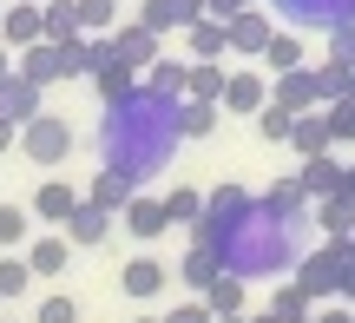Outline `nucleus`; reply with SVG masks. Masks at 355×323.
<instances>
[{"label": "nucleus", "mask_w": 355, "mask_h": 323, "mask_svg": "<svg viewBox=\"0 0 355 323\" xmlns=\"http://www.w3.org/2000/svg\"><path fill=\"white\" fill-rule=\"evenodd\" d=\"M184 145V132H178V99L152 86H132L125 99L105 106L99 119V172H112V179L125 185H145L152 172L171 165V152Z\"/></svg>", "instance_id": "nucleus-1"}, {"label": "nucleus", "mask_w": 355, "mask_h": 323, "mask_svg": "<svg viewBox=\"0 0 355 323\" xmlns=\"http://www.w3.org/2000/svg\"><path fill=\"white\" fill-rule=\"evenodd\" d=\"M316 245V224H309V205L303 211H283L270 205L263 192H250V205L237 211V218L224 224V238L204 251H217V264H224L230 277H277V271H296V258Z\"/></svg>", "instance_id": "nucleus-2"}, {"label": "nucleus", "mask_w": 355, "mask_h": 323, "mask_svg": "<svg viewBox=\"0 0 355 323\" xmlns=\"http://www.w3.org/2000/svg\"><path fill=\"white\" fill-rule=\"evenodd\" d=\"M349 264H355V238H343V245H322V238H316V245L296 258V277H290V284L303 290V304H322V297L343 290Z\"/></svg>", "instance_id": "nucleus-3"}, {"label": "nucleus", "mask_w": 355, "mask_h": 323, "mask_svg": "<svg viewBox=\"0 0 355 323\" xmlns=\"http://www.w3.org/2000/svg\"><path fill=\"white\" fill-rule=\"evenodd\" d=\"M13 73H20L26 86H40V92L60 86V79H79V73H86V40H73V47H46V40H40V47L20 53Z\"/></svg>", "instance_id": "nucleus-4"}, {"label": "nucleus", "mask_w": 355, "mask_h": 323, "mask_svg": "<svg viewBox=\"0 0 355 323\" xmlns=\"http://www.w3.org/2000/svg\"><path fill=\"white\" fill-rule=\"evenodd\" d=\"M13 145H20L33 165H66V152H73V126H66L60 113H40V119H26L20 132H13Z\"/></svg>", "instance_id": "nucleus-5"}, {"label": "nucleus", "mask_w": 355, "mask_h": 323, "mask_svg": "<svg viewBox=\"0 0 355 323\" xmlns=\"http://www.w3.org/2000/svg\"><path fill=\"white\" fill-rule=\"evenodd\" d=\"M283 33H329V26L355 20V0H270Z\"/></svg>", "instance_id": "nucleus-6"}, {"label": "nucleus", "mask_w": 355, "mask_h": 323, "mask_svg": "<svg viewBox=\"0 0 355 323\" xmlns=\"http://www.w3.org/2000/svg\"><path fill=\"white\" fill-rule=\"evenodd\" d=\"M270 106V79L257 73V66H230L224 73V92H217V113H263Z\"/></svg>", "instance_id": "nucleus-7"}, {"label": "nucleus", "mask_w": 355, "mask_h": 323, "mask_svg": "<svg viewBox=\"0 0 355 323\" xmlns=\"http://www.w3.org/2000/svg\"><path fill=\"white\" fill-rule=\"evenodd\" d=\"M270 106H283L290 119L322 113V79H316V66H296V73H283L277 86H270Z\"/></svg>", "instance_id": "nucleus-8"}, {"label": "nucleus", "mask_w": 355, "mask_h": 323, "mask_svg": "<svg viewBox=\"0 0 355 323\" xmlns=\"http://www.w3.org/2000/svg\"><path fill=\"white\" fill-rule=\"evenodd\" d=\"M105 40H112V60H119V66H132V73H145L152 60H165V40H158V33H145L139 20H119Z\"/></svg>", "instance_id": "nucleus-9"}, {"label": "nucleus", "mask_w": 355, "mask_h": 323, "mask_svg": "<svg viewBox=\"0 0 355 323\" xmlns=\"http://www.w3.org/2000/svg\"><path fill=\"white\" fill-rule=\"evenodd\" d=\"M243 205H250V192H243V185H217V192H204V218L191 224V231H198V245H217V238H224V224L237 218Z\"/></svg>", "instance_id": "nucleus-10"}, {"label": "nucleus", "mask_w": 355, "mask_h": 323, "mask_svg": "<svg viewBox=\"0 0 355 323\" xmlns=\"http://www.w3.org/2000/svg\"><path fill=\"white\" fill-rule=\"evenodd\" d=\"M270 33H277V20H270V13H237V20H224V53H243V60H263Z\"/></svg>", "instance_id": "nucleus-11"}, {"label": "nucleus", "mask_w": 355, "mask_h": 323, "mask_svg": "<svg viewBox=\"0 0 355 323\" xmlns=\"http://www.w3.org/2000/svg\"><path fill=\"white\" fill-rule=\"evenodd\" d=\"M40 113H46L40 86H26L20 73H7V79H0V126H13V132H20L26 119H40Z\"/></svg>", "instance_id": "nucleus-12"}, {"label": "nucleus", "mask_w": 355, "mask_h": 323, "mask_svg": "<svg viewBox=\"0 0 355 323\" xmlns=\"http://www.w3.org/2000/svg\"><path fill=\"white\" fill-rule=\"evenodd\" d=\"M191 20H204V0H145L139 7V26L145 33H178V26H191Z\"/></svg>", "instance_id": "nucleus-13"}, {"label": "nucleus", "mask_w": 355, "mask_h": 323, "mask_svg": "<svg viewBox=\"0 0 355 323\" xmlns=\"http://www.w3.org/2000/svg\"><path fill=\"white\" fill-rule=\"evenodd\" d=\"M309 224H316L322 245H343V238H355V205L349 198H316L309 205Z\"/></svg>", "instance_id": "nucleus-14"}, {"label": "nucleus", "mask_w": 355, "mask_h": 323, "mask_svg": "<svg viewBox=\"0 0 355 323\" xmlns=\"http://www.w3.org/2000/svg\"><path fill=\"white\" fill-rule=\"evenodd\" d=\"M296 185H303V198L316 205V198H336V185H343V158L322 152V158H303V172H290Z\"/></svg>", "instance_id": "nucleus-15"}, {"label": "nucleus", "mask_w": 355, "mask_h": 323, "mask_svg": "<svg viewBox=\"0 0 355 323\" xmlns=\"http://www.w3.org/2000/svg\"><path fill=\"white\" fill-rule=\"evenodd\" d=\"M0 47H40V7H20V0H7V7H0Z\"/></svg>", "instance_id": "nucleus-16"}, {"label": "nucleus", "mask_w": 355, "mask_h": 323, "mask_svg": "<svg viewBox=\"0 0 355 323\" xmlns=\"http://www.w3.org/2000/svg\"><path fill=\"white\" fill-rule=\"evenodd\" d=\"M119 224H125L139 245H152V238H165V231H171V224H165V205H158V198H145V192L132 198L125 211H119Z\"/></svg>", "instance_id": "nucleus-17"}, {"label": "nucleus", "mask_w": 355, "mask_h": 323, "mask_svg": "<svg viewBox=\"0 0 355 323\" xmlns=\"http://www.w3.org/2000/svg\"><path fill=\"white\" fill-rule=\"evenodd\" d=\"M171 284V271H165V264H158V258H132L125 264V271H119V290H125V297H158V290H165Z\"/></svg>", "instance_id": "nucleus-18"}, {"label": "nucleus", "mask_w": 355, "mask_h": 323, "mask_svg": "<svg viewBox=\"0 0 355 323\" xmlns=\"http://www.w3.org/2000/svg\"><path fill=\"white\" fill-rule=\"evenodd\" d=\"M112 211H99V205H86V198H79V211L73 218H66V245H105V238H112Z\"/></svg>", "instance_id": "nucleus-19"}, {"label": "nucleus", "mask_w": 355, "mask_h": 323, "mask_svg": "<svg viewBox=\"0 0 355 323\" xmlns=\"http://www.w3.org/2000/svg\"><path fill=\"white\" fill-rule=\"evenodd\" d=\"M73 211H79V192H73L66 179H46V185L33 192V218H46V224H66Z\"/></svg>", "instance_id": "nucleus-20"}, {"label": "nucleus", "mask_w": 355, "mask_h": 323, "mask_svg": "<svg viewBox=\"0 0 355 323\" xmlns=\"http://www.w3.org/2000/svg\"><path fill=\"white\" fill-rule=\"evenodd\" d=\"M40 40H46V47H73L79 40L73 0H40Z\"/></svg>", "instance_id": "nucleus-21"}, {"label": "nucleus", "mask_w": 355, "mask_h": 323, "mask_svg": "<svg viewBox=\"0 0 355 323\" xmlns=\"http://www.w3.org/2000/svg\"><path fill=\"white\" fill-rule=\"evenodd\" d=\"M184 47H191V66H217L224 60V20H191Z\"/></svg>", "instance_id": "nucleus-22"}, {"label": "nucleus", "mask_w": 355, "mask_h": 323, "mask_svg": "<svg viewBox=\"0 0 355 323\" xmlns=\"http://www.w3.org/2000/svg\"><path fill=\"white\" fill-rule=\"evenodd\" d=\"M198 297H204V310H211V317H243V284H237L230 271H217Z\"/></svg>", "instance_id": "nucleus-23"}, {"label": "nucleus", "mask_w": 355, "mask_h": 323, "mask_svg": "<svg viewBox=\"0 0 355 323\" xmlns=\"http://www.w3.org/2000/svg\"><path fill=\"white\" fill-rule=\"evenodd\" d=\"M184 79H191V60H152V66L139 73V86L165 92V99H184Z\"/></svg>", "instance_id": "nucleus-24"}, {"label": "nucleus", "mask_w": 355, "mask_h": 323, "mask_svg": "<svg viewBox=\"0 0 355 323\" xmlns=\"http://www.w3.org/2000/svg\"><path fill=\"white\" fill-rule=\"evenodd\" d=\"M73 20H79V40H99L119 26V0H73Z\"/></svg>", "instance_id": "nucleus-25"}, {"label": "nucleus", "mask_w": 355, "mask_h": 323, "mask_svg": "<svg viewBox=\"0 0 355 323\" xmlns=\"http://www.w3.org/2000/svg\"><path fill=\"white\" fill-rule=\"evenodd\" d=\"M290 145H296V158H322V152H336L329 145V126H322V113H303L290 126Z\"/></svg>", "instance_id": "nucleus-26"}, {"label": "nucleus", "mask_w": 355, "mask_h": 323, "mask_svg": "<svg viewBox=\"0 0 355 323\" xmlns=\"http://www.w3.org/2000/svg\"><path fill=\"white\" fill-rule=\"evenodd\" d=\"M132 198H139V185H125V179H112V172H99V179H92V192H86V205H99V211H125Z\"/></svg>", "instance_id": "nucleus-27"}, {"label": "nucleus", "mask_w": 355, "mask_h": 323, "mask_svg": "<svg viewBox=\"0 0 355 323\" xmlns=\"http://www.w3.org/2000/svg\"><path fill=\"white\" fill-rule=\"evenodd\" d=\"M263 66H270V73H296V66H303V33H283V26H277V33H270V47H263Z\"/></svg>", "instance_id": "nucleus-28"}, {"label": "nucleus", "mask_w": 355, "mask_h": 323, "mask_svg": "<svg viewBox=\"0 0 355 323\" xmlns=\"http://www.w3.org/2000/svg\"><path fill=\"white\" fill-rule=\"evenodd\" d=\"M217 106H204V99H178V132H184V139H211L217 132Z\"/></svg>", "instance_id": "nucleus-29"}, {"label": "nucleus", "mask_w": 355, "mask_h": 323, "mask_svg": "<svg viewBox=\"0 0 355 323\" xmlns=\"http://www.w3.org/2000/svg\"><path fill=\"white\" fill-rule=\"evenodd\" d=\"M165 205V224H198L204 218V192H191V185H171V198H158Z\"/></svg>", "instance_id": "nucleus-30"}, {"label": "nucleus", "mask_w": 355, "mask_h": 323, "mask_svg": "<svg viewBox=\"0 0 355 323\" xmlns=\"http://www.w3.org/2000/svg\"><path fill=\"white\" fill-rule=\"evenodd\" d=\"M26 271L33 277H60L66 271V238H40V245L26 251Z\"/></svg>", "instance_id": "nucleus-31"}, {"label": "nucleus", "mask_w": 355, "mask_h": 323, "mask_svg": "<svg viewBox=\"0 0 355 323\" xmlns=\"http://www.w3.org/2000/svg\"><path fill=\"white\" fill-rule=\"evenodd\" d=\"M224 73H230V66H191V79H184V99H204V106H217V92H224Z\"/></svg>", "instance_id": "nucleus-32"}, {"label": "nucleus", "mask_w": 355, "mask_h": 323, "mask_svg": "<svg viewBox=\"0 0 355 323\" xmlns=\"http://www.w3.org/2000/svg\"><path fill=\"white\" fill-rule=\"evenodd\" d=\"M92 86H99V99L112 106V99H125V92L139 86V73H132V66H119V60H112V66H99V73H92Z\"/></svg>", "instance_id": "nucleus-33"}, {"label": "nucleus", "mask_w": 355, "mask_h": 323, "mask_svg": "<svg viewBox=\"0 0 355 323\" xmlns=\"http://www.w3.org/2000/svg\"><path fill=\"white\" fill-rule=\"evenodd\" d=\"M26 284H33V271H26V258H0V304H20L26 297Z\"/></svg>", "instance_id": "nucleus-34"}, {"label": "nucleus", "mask_w": 355, "mask_h": 323, "mask_svg": "<svg viewBox=\"0 0 355 323\" xmlns=\"http://www.w3.org/2000/svg\"><path fill=\"white\" fill-rule=\"evenodd\" d=\"M217 271H224V264H217V251H204V245H191V258H184V271H178V277H184L191 290H204V284H211Z\"/></svg>", "instance_id": "nucleus-35"}, {"label": "nucleus", "mask_w": 355, "mask_h": 323, "mask_svg": "<svg viewBox=\"0 0 355 323\" xmlns=\"http://www.w3.org/2000/svg\"><path fill=\"white\" fill-rule=\"evenodd\" d=\"M263 317H277V323H290V317H309V304H303V290L290 284V277H283L277 290H270V310Z\"/></svg>", "instance_id": "nucleus-36"}, {"label": "nucleus", "mask_w": 355, "mask_h": 323, "mask_svg": "<svg viewBox=\"0 0 355 323\" xmlns=\"http://www.w3.org/2000/svg\"><path fill=\"white\" fill-rule=\"evenodd\" d=\"M290 126H296V119L283 113V106H263V113H257V139H263V145H290Z\"/></svg>", "instance_id": "nucleus-37"}, {"label": "nucleus", "mask_w": 355, "mask_h": 323, "mask_svg": "<svg viewBox=\"0 0 355 323\" xmlns=\"http://www.w3.org/2000/svg\"><path fill=\"white\" fill-rule=\"evenodd\" d=\"M26 231H33V224H26V211H20V205H0V251L26 245Z\"/></svg>", "instance_id": "nucleus-38"}, {"label": "nucleus", "mask_w": 355, "mask_h": 323, "mask_svg": "<svg viewBox=\"0 0 355 323\" xmlns=\"http://www.w3.org/2000/svg\"><path fill=\"white\" fill-rule=\"evenodd\" d=\"M33 323H79V304H73V297L60 290V297H46V304L33 310Z\"/></svg>", "instance_id": "nucleus-39"}, {"label": "nucleus", "mask_w": 355, "mask_h": 323, "mask_svg": "<svg viewBox=\"0 0 355 323\" xmlns=\"http://www.w3.org/2000/svg\"><path fill=\"white\" fill-rule=\"evenodd\" d=\"M329 53H336V66H355V20L329 26Z\"/></svg>", "instance_id": "nucleus-40"}, {"label": "nucleus", "mask_w": 355, "mask_h": 323, "mask_svg": "<svg viewBox=\"0 0 355 323\" xmlns=\"http://www.w3.org/2000/svg\"><path fill=\"white\" fill-rule=\"evenodd\" d=\"M165 323H211V310H204V297H191V304H178Z\"/></svg>", "instance_id": "nucleus-41"}, {"label": "nucleus", "mask_w": 355, "mask_h": 323, "mask_svg": "<svg viewBox=\"0 0 355 323\" xmlns=\"http://www.w3.org/2000/svg\"><path fill=\"white\" fill-rule=\"evenodd\" d=\"M309 323H355V310H343V304H322V310L309 317Z\"/></svg>", "instance_id": "nucleus-42"}, {"label": "nucleus", "mask_w": 355, "mask_h": 323, "mask_svg": "<svg viewBox=\"0 0 355 323\" xmlns=\"http://www.w3.org/2000/svg\"><path fill=\"white\" fill-rule=\"evenodd\" d=\"M336 198H349V205H355V165H343V185H336Z\"/></svg>", "instance_id": "nucleus-43"}, {"label": "nucleus", "mask_w": 355, "mask_h": 323, "mask_svg": "<svg viewBox=\"0 0 355 323\" xmlns=\"http://www.w3.org/2000/svg\"><path fill=\"white\" fill-rule=\"evenodd\" d=\"M7 73H13V53H7V47H0V79H7Z\"/></svg>", "instance_id": "nucleus-44"}, {"label": "nucleus", "mask_w": 355, "mask_h": 323, "mask_svg": "<svg viewBox=\"0 0 355 323\" xmlns=\"http://www.w3.org/2000/svg\"><path fill=\"white\" fill-rule=\"evenodd\" d=\"M0 152H13V126H0Z\"/></svg>", "instance_id": "nucleus-45"}, {"label": "nucleus", "mask_w": 355, "mask_h": 323, "mask_svg": "<svg viewBox=\"0 0 355 323\" xmlns=\"http://www.w3.org/2000/svg\"><path fill=\"white\" fill-rule=\"evenodd\" d=\"M343 99H349V106H355V66H349V86H343Z\"/></svg>", "instance_id": "nucleus-46"}, {"label": "nucleus", "mask_w": 355, "mask_h": 323, "mask_svg": "<svg viewBox=\"0 0 355 323\" xmlns=\"http://www.w3.org/2000/svg\"><path fill=\"white\" fill-rule=\"evenodd\" d=\"M132 323H165V317H132Z\"/></svg>", "instance_id": "nucleus-47"}, {"label": "nucleus", "mask_w": 355, "mask_h": 323, "mask_svg": "<svg viewBox=\"0 0 355 323\" xmlns=\"http://www.w3.org/2000/svg\"><path fill=\"white\" fill-rule=\"evenodd\" d=\"M211 323H243V317H211Z\"/></svg>", "instance_id": "nucleus-48"}, {"label": "nucleus", "mask_w": 355, "mask_h": 323, "mask_svg": "<svg viewBox=\"0 0 355 323\" xmlns=\"http://www.w3.org/2000/svg\"><path fill=\"white\" fill-rule=\"evenodd\" d=\"M20 7H40V0H20Z\"/></svg>", "instance_id": "nucleus-49"}, {"label": "nucleus", "mask_w": 355, "mask_h": 323, "mask_svg": "<svg viewBox=\"0 0 355 323\" xmlns=\"http://www.w3.org/2000/svg\"><path fill=\"white\" fill-rule=\"evenodd\" d=\"M290 323H309V317H290Z\"/></svg>", "instance_id": "nucleus-50"}, {"label": "nucleus", "mask_w": 355, "mask_h": 323, "mask_svg": "<svg viewBox=\"0 0 355 323\" xmlns=\"http://www.w3.org/2000/svg\"><path fill=\"white\" fill-rule=\"evenodd\" d=\"M0 7H7V0H0Z\"/></svg>", "instance_id": "nucleus-51"}, {"label": "nucleus", "mask_w": 355, "mask_h": 323, "mask_svg": "<svg viewBox=\"0 0 355 323\" xmlns=\"http://www.w3.org/2000/svg\"><path fill=\"white\" fill-rule=\"evenodd\" d=\"M0 323H7V317H0Z\"/></svg>", "instance_id": "nucleus-52"}]
</instances>
